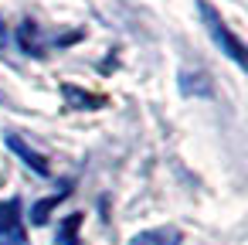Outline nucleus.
Here are the masks:
<instances>
[{
	"instance_id": "obj_5",
	"label": "nucleus",
	"mask_w": 248,
	"mask_h": 245,
	"mask_svg": "<svg viewBox=\"0 0 248 245\" xmlns=\"http://www.w3.org/2000/svg\"><path fill=\"white\" fill-rule=\"evenodd\" d=\"M17 48L24 55H31V58H45L48 55L45 51V34H41V24L38 21H24L17 28Z\"/></svg>"
},
{
	"instance_id": "obj_2",
	"label": "nucleus",
	"mask_w": 248,
	"mask_h": 245,
	"mask_svg": "<svg viewBox=\"0 0 248 245\" xmlns=\"http://www.w3.org/2000/svg\"><path fill=\"white\" fill-rule=\"evenodd\" d=\"M177 85H180V96H187V99H211L214 96V82L204 68H180Z\"/></svg>"
},
{
	"instance_id": "obj_9",
	"label": "nucleus",
	"mask_w": 248,
	"mask_h": 245,
	"mask_svg": "<svg viewBox=\"0 0 248 245\" xmlns=\"http://www.w3.org/2000/svg\"><path fill=\"white\" fill-rule=\"evenodd\" d=\"M82 221H85L82 211L62 218V221H58V235H55V242H58V245H78V228H82Z\"/></svg>"
},
{
	"instance_id": "obj_6",
	"label": "nucleus",
	"mask_w": 248,
	"mask_h": 245,
	"mask_svg": "<svg viewBox=\"0 0 248 245\" xmlns=\"http://www.w3.org/2000/svg\"><path fill=\"white\" fill-rule=\"evenodd\" d=\"M180 242H184V235H180V228H173V225L146 228V231H136V235L129 238V245H180Z\"/></svg>"
},
{
	"instance_id": "obj_10",
	"label": "nucleus",
	"mask_w": 248,
	"mask_h": 245,
	"mask_svg": "<svg viewBox=\"0 0 248 245\" xmlns=\"http://www.w3.org/2000/svg\"><path fill=\"white\" fill-rule=\"evenodd\" d=\"M7 41H11V38H7V28H4V17H0V51H4V48H7Z\"/></svg>"
},
{
	"instance_id": "obj_8",
	"label": "nucleus",
	"mask_w": 248,
	"mask_h": 245,
	"mask_svg": "<svg viewBox=\"0 0 248 245\" xmlns=\"http://www.w3.org/2000/svg\"><path fill=\"white\" fill-rule=\"evenodd\" d=\"M72 194V187H65V191H58V194H48V197H41L34 208H31V225H48V214L65 201Z\"/></svg>"
},
{
	"instance_id": "obj_1",
	"label": "nucleus",
	"mask_w": 248,
	"mask_h": 245,
	"mask_svg": "<svg viewBox=\"0 0 248 245\" xmlns=\"http://www.w3.org/2000/svg\"><path fill=\"white\" fill-rule=\"evenodd\" d=\"M197 14H201V24H204V31L211 34V41L238 65V68H245V41L224 24V17L207 4V0H197Z\"/></svg>"
},
{
	"instance_id": "obj_7",
	"label": "nucleus",
	"mask_w": 248,
	"mask_h": 245,
	"mask_svg": "<svg viewBox=\"0 0 248 245\" xmlns=\"http://www.w3.org/2000/svg\"><path fill=\"white\" fill-rule=\"evenodd\" d=\"M62 96L72 109H102L106 99L102 96H92V92H82L78 85H62Z\"/></svg>"
},
{
	"instance_id": "obj_4",
	"label": "nucleus",
	"mask_w": 248,
	"mask_h": 245,
	"mask_svg": "<svg viewBox=\"0 0 248 245\" xmlns=\"http://www.w3.org/2000/svg\"><path fill=\"white\" fill-rule=\"evenodd\" d=\"M4 147H7L11 153H17V157H21V163H24V167H31L38 177H48V174H51L48 160H45L38 150H31V147H28V143H24L17 133H4Z\"/></svg>"
},
{
	"instance_id": "obj_3",
	"label": "nucleus",
	"mask_w": 248,
	"mask_h": 245,
	"mask_svg": "<svg viewBox=\"0 0 248 245\" xmlns=\"http://www.w3.org/2000/svg\"><path fill=\"white\" fill-rule=\"evenodd\" d=\"M0 238H4L7 245H28L24 231H21V201L17 197L0 204Z\"/></svg>"
}]
</instances>
